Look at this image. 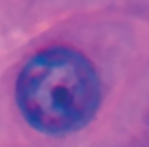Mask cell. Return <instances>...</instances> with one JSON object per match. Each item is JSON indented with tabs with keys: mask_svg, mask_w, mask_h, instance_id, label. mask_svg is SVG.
Masks as SVG:
<instances>
[{
	"mask_svg": "<svg viewBox=\"0 0 149 147\" xmlns=\"http://www.w3.org/2000/svg\"><path fill=\"white\" fill-rule=\"evenodd\" d=\"M23 118L48 136L73 134L94 118L101 101L96 67L73 48L56 46L35 54L15 82Z\"/></svg>",
	"mask_w": 149,
	"mask_h": 147,
	"instance_id": "6da1fadb",
	"label": "cell"
}]
</instances>
